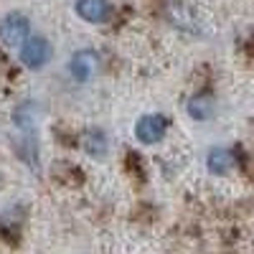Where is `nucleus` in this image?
I'll return each instance as SVG.
<instances>
[{
	"label": "nucleus",
	"mask_w": 254,
	"mask_h": 254,
	"mask_svg": "<svg viewBox=\"0 0 254 254\" xmlns=\"http://www.w3.org/2000/svg\"><path fill=\"white\" fill-rule=\"evenodd\" d=\"M18 56H20V64H23L26 69L38 71L51 61V44L44 36H28L23 44H20Z\"/></svg>",
	"instance_id": "f257e3e1"
},
{
	"label": "nucleus",
	"mask_w": 254,
	"mask_h": 254,
	"mask_svg": "<svg viewBox=\"0 0 254 254\" xmlns=\"http://www.w3.org/2000/svg\"><path fill=\"white\" fill-rule=\"evenodd\" d=\"M31 36V20L23 13H8L0 20V41L8 49H20V44Z\"/></svg>",
	"instance_id": "f03ea898"
},
{
	"label": "nucleus",
	"mask_w": 254,
	"mask_h": 254,
	"mask_svg": "<svg viewBox=\"0 0 254 254\" xmlns=\"http://www.w3.org/2000/svg\"><path fill=\"white\" fill-rule=\"evenodd\" d=\"M165 127H168L165 117H160V115H142L135 122V137L140 142H145V145H155V142L163 140Z\"/></svg>",
	"instance_id": "7ed1b4c3"
},
{
	"label": "nucleus",
	"mask_w": 254,
	"mask_h": 254,
	"mask_svg": "<svg viewBox=\"0 0 254 254\" xmlns=\"http://www.w3.org/2000/svg\"><path fill=\"white\" fill-rule=\"evenodd\" d=\"M97 69H99V59H97V54L92 51V49H81V51H76L74 56H71V61H69V71H71V79L74 81H89L94 74H97Z\"/></svg>",
	"instance_id": "20e7f679"
},
{
	"label": "nucleus",
	"mask_w": 254,
	"mask_h": 254,
	"mask_svg": "<svg viewBox=\"0 0 254 254\" xmlns=\"http://www.w3.org/2000/svg\"><path fill=\"white\" fill-rule=\"evenodd\" d=\"M76 15L84 18L87 23H104L110 18V3L107 0H76L74 5Z\"/></svg>",
	"instance_id": "39448f33"
},
{
	"label": "nucleus",
	"mask_w": 254,
	"mask_h": 254,
	"mask_svg": "<svg viewBox=\"0 0 254 254\" xmlns=\"http://www.w3.org/2000/svg\"><path fill=\"white\" fill-rule=\"evenodd\" d=\"M234 155H231L229 150H224V147H214V150L208 153L206 158V165H208V171L214 173V176H226L231 173V168H234Z\"/></svg>",
	"instance_id": "423d86ee"
},
{
	"label": "nucleus",
	"mask_w": 254,
	"mask_h": 254,
	"mask_svg": "<svg viewBox=\"0 0 254 254\" xmlns=\"http://www.w3.org/2000/svg\"><path fill=\"white\" fill-rule=\"evenodd\" d=\"M188 115L193 120H208L214 115V97L211 94H196L188 99Z\"/></svg>",
	"instance_id": "0eeeda50"
},
{
	"label": "nucleus",
	"mask_w": 254,
	"mask_h": 254,
	"mask_svg": "<svg viewBox=\"0 0 254 254\" xmlns=\"http://www.w3.org/2000/svg\"><path fill=\"white\" fill-rule=\"evenodd\" d=\"M84 150H87L89 155H104L107 153V137H104V132L99 130H89L87 135H84Z\"/></svg>",
	"instance_id": "6e6552de"
}]
</instances>
